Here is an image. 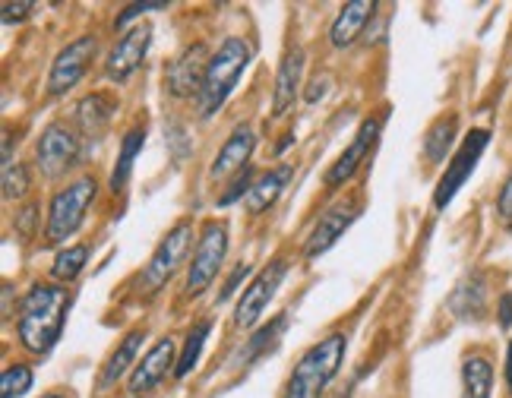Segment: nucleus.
I'll use <instances>...</instances> for the list:
<instances>
[{
    "label": "nucleus",
    "mask_w": 512,
    "mask_h": 398,
    "mask_svg": "<svg viewBox=\"0 0 512 398\" xmlns=\"http://www.w3.org/2000/svg\"><path fill=\"white\" fill-rule=\"evenodd\" d=\"M73 294L64 285H35L19 304L16 332L19 342L32 354H48L64 332Z\"/></svg>",
    "instance_id": "nucleus-1"
},
{
    "label": "nucleus",
    "mask_w": 512,
    "mask_h": 398,
    "mask_svg": "<svg viewBox=\"0 0 512 398\" xmlns=\"http://www.w3.org/2000/svg\"><path fill=\"white\" fill-rule=\"evenodd\" d=\"M345 348H348V338L342 332H332L320 345H313L298 361L294 373L288 376L282 398H320L323 389L336 380V373L345 361Z\"/></svg>",
    "instance_id": "nucleus-2"
},
{
    "label": "nucleus",
    "mask_w": 512,
    "mask_h": 398,
    "mask_svg": "<svg viewBox=\"0 0 512 398\" xmlns=\"http://www.w3.org/2000/svg\"><path fill=\"white\" fill-rule=\"evenodd\" d=\"M247 64H250V48H247L244 38H225L222 48L212 54L203 89H200V95H196L200 117H212L228 102V95L234 86H238V79L247 70Z\"/></svg>",
    "instance_id": "nucleus-3"
},
{
    "label": "nucleus",
    "mask_w": 512,
    "mask_h": 398,
    "mask_svg": "<svg viewBox=\"0 0 512 398\" xmlns=\"http://www.w3.org/2000/svg\"><path fill=\"white\" fill-rule=\"evenodd\" d=\"M95 193H98L95 177H80V181H73L70 187H64L51 199L48 228H45L48 244H64L67 237H73L76 231H80L86 209L92 206Z\"/></svg>",
    "instance_id": "nucleus-4"
},
{
    "label": "nucleus",
    "mask_w": 512,
    "mask_h": 398,
    "mask_svg": "<svg viewBox=\"0 0 512 398\" xmlns=\"http://www.w3.org/2000/svg\"><path fill=\"white\" fill-rule=\"evenodd\" d=\"M225 253H228V228L219 225V222H209L203 228V237H200V247L193 253V263H190V272H187V285L184 291L190 297H200L209 285L212 278L219 275V266L225 263Z\"/></svg>",
    "instance_id": "nucleus-5"
},
{
    "label": "nucleus",
    "mask_w": 512,
    "mask_h": 398,
    "mask_svg": "<svg viewBox=\"0 0 512 398\" xmlns=\"http://www.w3.org/2000/svg\"><path fill=\"white\" fill-rule=\"evenodd\" d=\"M193 241V225L190 222H177L168 234H165V241L155 247L152 253V260L149 266L143 269V288L149 294L159 291L168 278L177 272V266H181V260L187 256V247Z\"/></svg>",
    "instance_id": "nucleus-6"
},
{
    "label": "nucleus",
    "mask_w": 512,
    "mask_h": 398,
    "mask_svg": "<svg viewBox=\"0 0 512 398\" xmlns=\"http://www.w3.org/2000/svg\"><path fill=\"white\" fill-rule=\"evenodd\" d=\"M487 143H490V133H487V130H471V133L465 136L462 149L456 152V158H452V165H449L446 174L440 177L437 193H433V206H437V209H446V206L452 203V196H456V193L465 187V181L471 177V171H475V165H478V158L484 155Z\"/></svg>",
    "instance_id": "nucleus-7"
},
{
    "label": "nucleus",
    "mask_w": 512,
    "mask_h": 398,
    "mask_svg": "<svg viewBox=\"0 0 512 398\" xmlns=\"http://www.w3.org/2000/svg\"><path fill=\"white\" fill-rule=\"evenodd\" d=\"M98 51V38L95 35H83L76 38L73 45H67L61 54L54 57L51 73H48V92L51 95H64L67 89H73L80 79L86 76L92 57Z\"/></svg>",
    "instance_id": "nucleus-8"
},
{
    "label": "nucleus",
    "mask_w": 512,
    "mask_h": 398,
    "mask_svg": "<svg viewBox=\"0 0 512 398\" xmlns=\"http://www.w3.org/2000/svg\"><path fill=\"white\" fill-rule=\"evenodd\" d=\"M76 155H80V139L67 124H51L45 127L42 139L35 146L38 168L45 177H61L76 165Z\"/></svg>",
    "instance_id": "nucleus-9"
},
{
    "label": "nucleus",
    "mask_w": 512,
    "mask_h": 398,
    "mask_svg": "<svg viewBox=\"0 0 512 398\" xmlns=\"http://www.w3.org/2000/svg\"><path fill=\"white\" fill-rule=\"evenodd\" d=\"M285 275H288L285 260L269 263L260 275H256L253 282L247 285V291H244V297H241L238 310H234V326H238V329L256 326V320H260L263 310L269 307V301L275 297V291H279V285H282V278H285Z\"/></svg>",
    "instance_id": "nucleus-10"
},
{
    "label": "nucleus",
    "mask_w": 512,
    "mask_h": 398,
    "mask_svg": "<svg viewBox=\"0 0 512 398\" xmlns=\"http://www.w3.org/2000/svg\"><path fill=\"white\" fill-rule=\"evenodd\" d=\"M209 61H212V57H209V48L203 42L187 45L168 64V70H165V86H168V92L174 98H190L193 92L200 95L206 70H209Z\"/></svg>",
    "instance_id": "nucleus-11"
},
{
    "label": "nucleus",
    "mask_w": 512,
    "mask_h": 398,
    "mask_svg": "<svg viewBox=\"0 0 512 398\" xmlns=\"http://www.w3.org/2000/svg\"><path fill=\"white\" fill-rule=\"evenodd\" d=\"M380 127H383V117H367V121L358 127V133H354L351 146L339 155V162L326 171V187H342L345 181H351L354 171L364 165V158L373 149V143H377Z\"/></svg>",
    "instance_id": "nucleus-12"
},
{
    "label": "nucleus",
    "mask_w": 512,
    "mask_h": 398,
    "mask_svg": "<svg viewBox=\"0 0 512 398\" xmlns=\"http://www.w3.org/2000/svg\"><path fill=\"white\" fill-rule=\"evenodd\" d=\"M149 42H152V29L149 26H136L130 29L121 42L114 45V51L108 54V64H105V73L114 83H127V79L136 73V67L143 64V57L149 51Z\"/></svg>",
    "instance_id": "nucleus-13"
},
{
    "label": "nucleus",
    "mask_w": 512,
    "mask_h": 398,
    "mask_svg": "<svg viewBox=\"0 0 512 398\" xmlns=\"http://www.w3.org/2000/svg\"><path fill=\"white\" fill-rule=\"evenodd\" d=\"M171 364H174V342H171V338H159V342L152 345V351L143 357V364L133 370V376H130V392L133 395H143V392L155 389V386L165 380V373H168Z\"/></svg>",
    "instance_id": "nucleus-14"
},
{
    "label": "nucleus",
    "mask_w": 512,
    "mask_h": 398,
    "mask_svg": "<svg viewBox=\"0 0 512 398\" xmlns=\"http://www.w3.org/2000/svg\"><path fill=\"white\" fill-rule=\"evenodd\" d=\"M358 218V212L354 209H345V206H336V209H329L320 215V222L317 228H313V234L307 237V260H317V256H323L332 244L339 241V237L348 231V225Z\"/></svg>",
    "instance_id": "nucleus-15"
},
{
    "label": "nucleus",
    "mask_w": 512,
    "mask_h": 398,
    "mask_svg": "<svg viewBox=\"0 0 512 398\" xmlns=\"http://www.w3.org/2000/svg\"><path fill=\"white\" fill-rule=\"evenodd\" d=\"M253 143H256V139H253V133H250L247 127H238V130H234V133L225 139L222 152L215 155V162H212V168H209V177H228V174L244 171L247 162H250Z\"/></svg>",
    "instance_id": "nucleus-16"
},
{
    "label": "nucleus",
    "mask_w": 512,
    "mask_h": 398,
    "mask_svg": "<svg viewBox=\"0 0 512 398\" xmlns=\"http://www.w3.org/2000/svg\"><path fill=\"white\" fill-rule=\"evenodd\" d=\"M373 10H377L373 0H351V4H345L342 13L336 16V23H332V29H329L332 45H336V48L354 45V38H358L364 32V26L370 23Z\"/></svg>",
    "instance_id": "nucleus-17"
},
{
    "label": "nucleus",
    "mask_w": 512,
    "mask_h": 398,
    "mask_svg": "<svg viewBox=\"0 0 512 398\" xmlns=\"http://www.w3.org/2000/svg\"><path fill=\"white\" fill-rule=\"evenodd\" d=\"M301 73H304V51L294 48L285 54L279 76H275V95H272V114L275 117H282L288 111V105L294 102V92H298V86H301Z\"/></svg>",
    "instance_id": "nucleus-18"
},
{
    "label": "nucleus",
    "mask_w": 512,
    "mask_h": 398,
    "mask_svg": "<svg viewBox=\"0 0 512 398\" xmlns=\"http://www.w3.org/2000/svg\"><path fill=\"white\" fill-rule=\"evenodd\" d=\"M288 177H291V165H279V168H272L269 174H263L260 181L250 187V193H247V212L250 215L266 212L275 203V199H279V193L285 190Z\"/></svg>",
    "instance_id": "nucleus-19"
},
{
    "label": "nucleus",
    "mask_w": 512,
    "mask_h": 398,
    "mask_svg": "<svg viewBox=\"0 0 512 398\" xmlns=\"http://www.w3.org/2000/svg\"><path fill=\"white\" fill-rule=\"evenodd\" d=\"M143 338H146V332L143 329H133L121 345H117L114 351H111V357H108V364H105V370H102V376H98V389H111L121 376L130 370V364H133V357H136V351H140V345H143Z\"/></svg>",
    "instance_id": "nucleus-20"
},
{
    "label": "nucleus",
    "mask_w": 512,
    "mask_h": 398,
    "mask_svg": "<svg viewBox=\"0 0 512 398\" xmlns=\"http://www.w3.org/2000/svg\"><path fill=\"white\" fill-rule=\"evenodd\" d=\"M143 143H146V130H143V127H133V130L124 136L121 155H117L114 171H111V190H114V193H121V190H124V184L130 181L133 162H136V155H140Z\"/></svg>",
    "instance_id": "nucleus-21"
},
{
    "label": "nucleus",
    "mask_w": 512,
    "mask_h": 398,
    "mask_svg": "<svg viewBox=\"0 0 512 398\" xmlns=\"http://www.w3.org/2000/svg\"><path fill=\"white\" fill-rule=\"evenodd\" d=\"M111 114H114V102H108L105 95H89L76 108V121L83 124L89 136H102L105 127L111 124Z\"/></svg>",
    "instance_id": "nucleus-22"
},
{
    "label": "nucleus",
    "mask_w": 512,
    "mask_h": 398,
    "mask_svg": "<svg viewBox=\"0 0 512 398\" xmlns=\"http://www.w3.org/2000/svg\"><path fill=\"white\" fill-rule=\"evenodd\" d=\"M462 383H465V398H490L494 367H490L487 357H468L462 364Z\"/></svg>",
    "instance_id": "nucleus-23"
},
{
    "label": "nucleus",
    "mask_w": 512,
    "mask_h": 398,
    "mask_svg": "<svg viewBox=\"0 0 512 398\" xmlns=\"http://www.w3.org/2000/svg\"><path fill=\"white\" fill-rule=\"evenodd\" d=\"M456 127H459L456 114H449V117H440V121L427 130V136H424V155H427V162H433V165L443 162L449 146H452V139H456Z\"/></svg>",
    "instance_id": "nucleus-24"
},
{
    "label": "nucleus",
    "mask_w": 512,
    "mask_h": 398,
    "mask_svg": "<svg viewBox=\"0 0 512 398\" xmlns=\"http://www.w3.org/2000/svg\"><path fill=\"white\" fill-rule=\"evenodd\" d=\"M452 310H456L462 320H471V316H478L484 310V278L481 275H471L459 285V291L452 294Z\"/></svg>",
    "instance_id": "nucleus-25"
},
{
    "label": "nucleus",
    "mask_w": 512,
    "mask_h": 398,
    "mask_svg": "<svg viewBox=\"0 0 512 398\" xmlns=\"http://www.w3.org/2000/svg\"><path fill=\"white\" fill-rule=\"evenodd\" d=\"M288 329V316L282 313V316H275V320L269 323V326H263L260 332H256L253 338H250V342L244 345V351H241V364L247 367L250 361H253V357H260L263 351H269L275 342H279V335Z\"/></svg>",
    "instance_id": "nucleus-26"
},
{
    "label": "nucleus",
    "mask_w": 512,
    "mask_h": 398,
    "mask_svg": "<svg viewBox=\"0 0 512 398\" xmlns=\"http://www.w3.org/2000/svg\"><path fill=\"white\" fill-rule=\"evenodd\" d=\"M209 332H212V323L206 320V323H200V326H196V329L187 335L184 351H181V357H177V367H174V376H177V380H184V376L196 367V361H200V351H203V342L209 338Z\"/></svg>",
    "instance_id": "nucleus-27"
},
{
    "label": "nucleus",
    "mask_w": 512,
    "mask_h": 398,
    "mask_svg": "<svg viewBox=\"0 0 512 398\" xmlns=\"http://www.w3.org/2000/svg\"><path fill=\"white\" fill-rule=\"evenodd\" d=\"M86 260H89V247H83V244L80 247H67L64 253H57L51 275L57 278V282H73V278L83 272Z\"/></svg>",
    "instance_id": "nucleus-28"
},
{
    "label": "nucleus",
    "mask_w": 512,
    "mask_h": 398,
    "mask_svg": "<svg viewBox=\"0 0 512 398\" xmlns=\"http://www.w3.org/2000/svg\"><path fill=\"white\" fill-rule=\"evenodd\" d=\"M32 389V370L26 364H13L0 376V398H23Z\"/></svg>",
    "instance_id": "nucleus-29"
},
{
    "label": "nucleus",
    "mask_w": 512,
    "mask_h": 398,
    "mask_svg": "<svg viewBox=\"0 0 512 398\" xmlns=\"http://www.w3.org/2000/svg\"><path fill=\"white\" fill-rule=\"evenodd\" d=\"M26 190H29V171L23 165L4 168V196L19 199V196H26Z\"/></svg>",
    "instance_id": "nucleus-30"
},
{
    "label": "nucleus",
    "mask_w": 512,
    "mask_h": 398,
    "mask_svg": "<svg viewBox=\"0 0 512 398\" xmlns=\"http://www.w3.org/2000/svg\"><path fill=\"white\" fill-rule=\"evenodd\" d=\"M250 165L244 168V171H238V174H234V181H231V187L219 196V206H231V203H238V199L244 196V193H250Z\"/></svg>",
    "instance_id": "nucleus-31"
},
{
    "label": "nucleus",
    "mask_w": 512,
    "mask_h": 398,
    "mask_svg": "<svg viewBox=\"0 0 512 398\" xmlns=\"http://www.w3.org/2000/svg\"><path fill=\"white\" fill-rule=\"evenodd\" d=\"M165 7H168L165 0H152V4H130L121 16L114 19V29H127V23H133L136 16H143L149 10H165Z\"/></svg>",
    "instance_id": "nucleus-32"
},
{
    "label": "nucleus",
    "mask_w": 512,
    "mask_h": 398,
    "mask_svg": "<svg viewBox=\"0 0 512 398\" xmlns=\"http://www.w3.org/2000/svg\"><path fill=\"white\" fill-rule=\"evenodd\" d=\"M250 272H253V269H250L247 263H241L238 269H234V272H231V278L225 282V288H222V294H219V301H228V297H231L234 291H238V285L244 282V278H247Z\"/></svg>",
    "instance_id": "nucleus-33"
},
{
    "label": "nucleus",
    "mask_w": 512,
    "mask_h": 398,
    "mask_svg": "<svg viewBox=\"0 0 512 398\" xmlns=\"http://www.w3.org/2000/svg\"><path fill=\"white\" fill-rule=\"evenodd\" d=\"M0 10H4V23H19V19H26V16L35 10V4H29V0H23V4H4Z\"/></svg>",
    "instance_id": "nucleus-34"
},
{
    "label": "nucleus",
    "mask_w": 512,
    "mask_h": 398,
    "mask_svg": "<svg viewBox=\"0 0 512 398\" xmlns=\"http://www.w3.org/2000/svg\"><path fill=\"white\" fill-rule=\"evenodd\" d=\"M35 215H38V209H35V206H26L23 212H19V218H16V231L23 234V237H29V234H32V228H35Z\"/></svg>",
    "instance_id": "nucleus-35"
},
{
    "label": "nucleus",
    "mask_w": 512,
    "mask_h": 398,
    "mask_svg": "<svg viewBox=\"0 0 512 398\" xmlns=\"http://www.w3.org/2000/svg\"><path fill=\"white\" fill-rule=\"evenodd\" d=\"M497 209H500V215L506 218V222H512V174H509V181H506V187H503V193L497 199Z\"/></svg>",
    "instance_id": "nucleus-36"
},
{
    "label": "nucleus",
    "mask_w": 512,
    "mask_h": 398,
    "mask_svg": "<svg viewBox=\"0 0 512 398\" xmlns=\"http://www.w3.org/2000/svg\"><path fill=\"white\" fill-rule=\"evenodd\" d=\"M500 326L503 329L512 326V294H503V301H500Z\"/></svg>",
    "instance_id": "nucleus-37"
},
{
    "label": "nucleus",
    "mask_w": 512,
    "mask_h": 398,
    "mask_svg": "<svg viewBox=\"0 0 512 398\" xmlns=\"http://www.w3.org/2000/svg\"><path fill=\"white\" fill-rule=\"evenodd\" d=\"M329 89V79H313L310 83V92H307V102H317V98H323Z\"/></svg>",
    "instance_id": "nucleus-38"
},
{
    "label": "nucleus",
    "mask_w": 512,
    "mask_h": 398,
    "mask_svg": "<svg viewBox=\"0 0 512 398\" xmlns=\"http://www.w3.org/2000/svg\"><path fill=\"white\" fill-rule=\"evenodd\" d=\"M506 383H509V392H512V342H509V354H506Z\"/></svg>",
    "instance_id": "nucleus-39"
},
{
    "label": "nucleus",
    "mask_w": 512,
    "mask_h": 398,
    "mask_svg": "<svg viewBox=\"0 0 512 398\" xmlns=\"http://www.w3.org/2000/svg\"><path fill=\"white\" fill-rule=\"evenodd\" d=\"M45 398H67V395H57V392H51V395H45Z\"/></svg>",
    "instance_id": "nucleus-40"
},
{
    "label": "nucleus",
    "mask_w": 512,
    "mask_h": 398,
    "mask_svg": "<svg viewBox=\"0 0 512 398\" xmlns=\"http://www.w3.org/2000/svg\"><path fill=\"white\" fill-rule=\"evenodd\" d=\"M345 398H348V395H345Z\"/></svg>",
    "instance_id": "nucleus-41"
}]
</instances>
